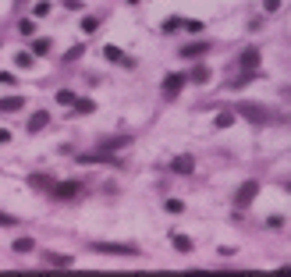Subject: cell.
Returning a JSON list of instances; mask_svg holds the SVG:
<instances>
[{
    "mask_svg": "<svg viewBox=\"0 0 291 277\" xmlns=\"http://www.w3.org/2000/svg\"><path fill=\"white\" fill-rule=\"evenodd\" d=\"M185 82H188L185 71H171L167 78H163V96H178V93L185 89Z\"/></svg>",
    "mask_w": 291,
    "mask_h": 277,
    "instance_id": "6da1fadb",
    "label": "cell"
},
{
    "mask_svg": "<svg viewBox=\"0 0 291 277\" xmlns=\"http://www.w3.org/2000/svg\"><path fill=\"white\" fill-rule=\"evenodd\" d=\"M93 252H110V256H135V245H114V242H93Z\"/></svg>",
    "mask_w": 291,
    "mask_h": 277,
    "instance_id": "7a4b0ae2",
    "label": "cell"
},
{
    "mask_svg": "<svg viewBox=\"0 0 291 277\" xmlns=\"http://www.w3.org/2000/svg\"><path fill=\"white\" fill-rule=\"evenodd\" d=\"M241 68H245V75H256V68H259V50L256 47H248L245 54H241V61H238Z\"/></svg>",
    "mask_w": 291,
    "mask_h": 277,
    "instance_id": "3957f363",
    "label": "cell"
},
{
    "mask_svg": "<svg viewBox=\"0 0 291 277\" xmlns=\"http://www.w3.org/2000/svg\"><path fill=\"white\" fill-rule=\"evenodd\" d=\"M256 192H259V185H256V181H248V185L238 192V206H248V203L256 199Z\"/></svg>",
    "mask_w": 291,
    "mask_h": 277,
    "instance_id": "277c9868",
    "label": "cell"
},
{
    "mask_svg": "<svg viewBox=\"0 0 291 277\" xmlns=\"http://www.w3.org/2000/svg\"><path fill=\"white\" fill-rule=\"evenodd\" d=\"M206 50H210V43H206V39H199V43H188V47H181V57H202Z\"/></svg>",
    "mask_w": 291,
    "mask_h": 277,
    "instance_id": "5b68a950",
    "label": "cell"
},
{
    "mask_svg": "<svg viewBox=\"0 0 291 277\" xmlns=\"http://www.w3.org/2000/svg\"><path fill=\"white\" fill-rule=\"evenodd\" d=\"M50 125V114L47 110H39V114H32V121H29V132H43Z\"/></svg>",
    "mask_w": 291,
    "mask_h": 277,
    "instance_id": "8992f818",
    "label": "cell"
},
{
    "mask_svg": "<svg viewBox=\"0 0 291 277\" xmlns=\"http://www.w3.org/2000/svg\"><path fill=\"white\" fill-rule=\"evenodd\" d=\"M54 195H57V199H71V195H78V181H64V185H57Z\"/></svg>",
    "mask_w": 291,
    "mask_h": 277,
    "instance_id": "52a82bcc",
    "label": "cell"
},
{
    "mask_svg": "<svg viewBox=\"0 0 291 277\" xmlns=\"http://www.w3.org/2000/svg\"><path fill=\"white\" fill-rule=\"evenodd\" d=\"M171 167H174L178 174H192V171H195V160H192V156H178Z\"/></svg>",
    "mask_w": 291,
    "mask_h": 277,
    "instance_id": "ba28073f",
    "label": "cell"
},
{
    "mask_svg": "<svg viewBox=\"0 0 291 277\" xmlns=\"http://www.w3.org/2000/svg\"><path fill=\"white\" fill-rule=\"evenodd\" d=\"M103 57H107V61H114V64H132V61L124 57V54H121L117 47H103Z\"/></svg>",
    "mask_w": 291,
    "mask_h": 277,
    "instance_id": "9c48e42d",
    "label": "cell"
},
{
    "mask_svg": "<svg viewBox=\"0 0 291 277\" xmlns=\"http://www.w3.org/2000/svg\"><path fill=\"white\" fill-rule=\"evenodd\" d=\"M0 110H4V114L22 110V96H4V100H0Z\"/></svg>",
    "mask_w": 291,
    "mask_h": 277,
    "instance_id": "30bf717a",
    "label": "cell"
},
{
    "mask_svg": "<svg viewBox=\"0 0 291 277\" xmlns=\"http://www.w3.org/2000/svg\"><path fill=\"white\" fill-rule=\"evenodd\" d=\"M174 249L178 252H192V238L188 234H174Z\"/></svg>",
    "mask_w": 291,
    "mask_h": 277,
    "instance_id": "8fae6325",
    "label": "cell"
},
{
    "mask_svg": "<svg viewBox=\"0 0 291 277\" xmlns=\"http://www.w3.org/2000/svg\"><path fill=\"white\" fill-rule=\"evenodd\" d=\"M32 54L47 57V54H50V39H32Z\"/></svg>",
    "mask_w": 291,
    "mask_h": 277,
    "instance_id": "7c38bea8",
    "label": "cell"
},
{
    "mask_svg": "<svg viewBox=\"0 0 291 277\" xmlns=\"http://www.w3.org/2000/svg\"><path fill=\"white\" fill-rule=\"evenodd\" d=\"M32 15H36V18H47V15H50V0H39V4H32Z\"/></svg>",
    "mask_w": 291,
    "mask_h": 277,
    "instance_id": "4fadbf2b",
    "label": "cell"
},
{
    "mask_svg": "<svg viewBox=\"0 0 291 277\" xmlns=\"http://www.w3.org/2000/svg\"><path fill=\"white\" fill-rule=\"evenodd\" d=\"M57 103H61V107H71V103H75V93H71V89H61V93H57Z\"/></svg>",
    "mask_w": 291,
    "mask_h": 277,
    "instance_id": "5bb4252c",
    "label": "cell"
},
{
    "mask_svg": "<svg viewBox=\"0 0 291 277\" xmlns=\"http://www.w3.org/2000/svg\"><path fill=\"white\" fill-rule=\"evenodd\" d=\"M32 249H36L32 238H18V242H15V252H32Z\"/></svg>",
    "mask_w": 291,
    "mask_h": 277,
    "instance_id": "9a60e30c",
    "label": "cell"
},
{
    "mask_svg": "<svg viewBox=\"0 0 291 277\" xmlns=\"http://www.w3.org/2000/svg\"><path fill=\"white\" fill-rule=\"evenodd\" d=\"M93 107H96L93 100H75V110L78 114H93Z\"/></svg>",
    "mask_w": 291,
    "mask_h": 277,
    "instance_id": "2e32d148",
    "label": "cell"
},
{
    "mask_svg": "<svg viewBox=\"0 0 291 277\" xmlns=\"http://www.w3.org/2000/svg\"><path fill=\"white\" fill-rule=\"evenodd\" d=\"M234 125V114H217V128H231Z\"/></svg>",
    "mask_w": 291,
    "mask_h": 277,
    "instance_id": "e0dca14e",
    "label": "cell"
},
{
    "mask_svg": "<svg viewBox=\"0 0 291 277\" xmlns=\"http://www.w3.org/2000/svg\"><path fill=\"white\" fill-rule=\"evenodd\" d=\"M29 181H32V188H54V185H50V178H39V174H32Z\"/></svg>",
    "mask_w": 291,
    "mask_h": 277,
    "instance_id": "ac0fdd59",
    "label": "cell"
},
{
    "mask_svg": "<svg viewBox=\"0 0 291 277\" xmlns=\"http://www.w3.org/2000/svg\"><path fill=\"white\" fill-rule=\"evenodd\" d=\"M167 213H185V203H178V199H167Z\"/></svg>",
    "mask_w": 291,
    "mask_h": 277,
    "instance_id": "d6986e66",
    "label": "cell"
},
{
    "mask_svg": "<svg viewBox=\"0 0 291 277\" xmlns=\"http://www.w3.org/2000/svg\"><path fill=\"white\" fill-rule=\"evenodd\" d=\"M206 78H210V71H206V68H195L192 71V82H206Z\"/></svg>",
    "mask_w": 291,
    "mask_h": 277,
    "instance_id": "ffe728a7",
    "label": "cell"
},
{
    "mask_svg": "<svg viewBox=\"0 0 291 277\" xmlns=\"http://www.w3.org/2000/svg\"><path fill=\"white\" fill-rule=\"evenodd\" d=\"M15 64H18V68H29V64H32V54H18Z\"/></svg>",
    "mask_w": 291,
    "mask_h": 277,
    "instance_id": "44dd1931",
    "label": "cell"
},
{
    "mask_svg": "<svg viewBox=\"0 0 291 277\" xmlns=\"http://www.w3.org/2000/svg\"><path fill=\"white\" fill-rule=\"evenodd\" d=\"M15 82V75H8V71H0V86H11Z\"/></svg>",
    "mask_w": 291,
    "mask_h": 277,
    "instance_id": "7402d4cb",
    "label": "cell"
},
{
    "mask_svg": "<svg viewBox=\"0 0 291 277\" xmlns=\"http://www.w3.org/2000/svg\"><path fill=\"white\" fill-rule=\"evenodd\" d=\"M263 8H266V11H277V8H280V0H263Z\"/></svg>",
    "mask_w": 291,
    "mask_h": 277,
    "instance_id": "603a6c76",
    "label": "cell"
},
{
    "mask_svg": "<svg viewBox=\"0 0 291 277\" xmlns=\"http://www.w3.org/2000/svg\"><path fill=\"white\" fill-rule=\"evenodd\" d=\"M8 139H11V132H8V128H0V146H4Z\"/></svg>",
    "mask_w": 291,
    "mask_h": 277,
    "instance_id": "cb8c5ba5",
    "label": "cell"
},
{
    "mask_svg": "<svg viewBox=\"0 0 291 277\" xmlns=\"http://www.w3.org/2000/svg\"><path fill=\"white\" fill-rule=\"evenodd\" d=\"M0 224H15V217H8V213H0Z\"/></svg>",
    "mask_w": 291,
    "mask_h": 277,
    "instance_id": "d4e9b609",
    "label": "cell"
}]
</instances>
